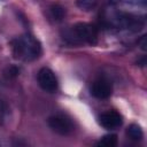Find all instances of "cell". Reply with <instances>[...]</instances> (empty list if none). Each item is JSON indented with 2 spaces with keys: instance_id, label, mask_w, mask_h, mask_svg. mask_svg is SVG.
Returning <instances> with one entry per match:
<instances>
[{
  "instance_id": "cell-2",
  "label": "cell",
  "mask_w": 147,
  "mask_h": 147,
  "mask_svg": "<svg viewBox=\"0 0 147 147\" xmlns=\"http://www.w3.org/2000/svg\"><path fill=\"white\" fill-rule=\"evenodd\" d=\"M70 44H90L95 45L98 41V30L88 23H77L68 30L63 37Z\"/></svg>"
},
{
  "instance_id": "cell-3",
  "label": "cell",
  "mask_w": 147,
  "mask_h": 147,
  "mask_svg": "<svg viewBox=\"0 0 147 147\" xmlns=\"http://www.w3.org/2000/svg\"><path fill=\"white\" fill-rule=\"evenodd\" d=\"M48 125L55 133L61 134V136H68L74 131V124L71 119L61 114L49 117Z\"/></svg>"
},
{
  "instance_id": "cell-5",
  "label": "cell",
  "mask_w": 147,
  "mask_h": 147,
  "mask_svg": "<svg viewBox=\"0 0 147 147\" xmlns=\"http://www.w3.org/2000/svg\"><path fill=\"white\" fill-rule=\"evenodd\" d=\"M91 94L96 99H107L111 95L113 87L108 79L106 78H98L91 85Z\"/></svg>"
},
{
  "instance_id": "cell-7",
  "label": "cell",
  "mask_w": 147,
  "mask_h": 147,
  "mask_svg": "<svg viewBox=\"0 0 147 147\" xmlns=\"http://www.w3.org/2000/svg\"><path fill=\"white\" fill-rule=\"evenodd\" d=\"M49 15L51 17L56 21V22H60L64 18V15H65V10L63 7H61L60 5H53L51 6L49 8Z\"/></svg>"
},
{
  "instance_id": "cell-9",
  "label": "cell",
  "mask_w": 147,
  "mask_h": 147,
  "mask_svg": "<svg viewBox=\"0 0 147 147\" xmlns=\"http://www.w3.org/2000/svg\"><path fill=\"white\" fill-rule=\"evenodd\" d=\"M116 145H117L116 134H107L102 137V139H100V141L98 142V146H102V147H114Z\"/></svg>"
},
{
  "instance_id": "cell-8",
  "label": "cell",
  "mask_w": 147,
  "mask_h": 147,
  "mask_svg": "<svg viewBox=\"0 0 147 147\" xmlns=\"http://www.w3.org/2000/svg\"><path fill=\"white\" fill-rule=\"evenodd\" d=\"M126 133H127L129 138H131L132 140H140L142 138V136H144L141 127L139 125H137V124H131L127 127Z\"/></svg>"
},
{
  "instance_id": "cell-1",
  "label": "cell",
  "mask_w": 147,
  "mask_h": 147,
  "mask_svg": "<svg viewBox=\"0 0 147 147\" xmlns=\"http://www.w3.org/2000/svg\"><path fill=\"white\" fill-rule=\"evenodd\" d=\"M11 51L15 59L33 61L41 54V45L38 39L26 33L11 40Z\"/></svg>"
},
{
  "instance_id": "cell-10",
  "label": "cell",
  "mask_w": 147,
  "mask_h": 147,
  "mask_svg": "<svg viewBox=\"0 0 147 147\" xmlns=\"http://www.w3.org/2000/svg\"><path fill=\"white\" fill-rule=\"evenodd\" d=\"M96 2H98V0H77V6L80 9L90 10L96 5Z\"/></svg>"
},
{
  "instance_id": "cell-6",
  "label": "cell",
  "mask_w": 147,
  "mask_h": 147,
  "mask_svg": "<svg viewBox=\"0 0 147 147\" xmlns=\"http://www.w3.org/2000/svg\"><path fill=\"white\" fill-rule=\"evenodd\" d=\"M99 122L107 130H114L122 125V116L115 110H108L100 115Z\"/></svg>"
},
{
  "instance_id": "cell-11",
  "label": "cell",
  "mask_w": 147,
  "mask_h": 147,
  "mask_svg": "<svg viewBox=\"0 0 147 147\" xmlns=\"http://www.w3.org/2000/svg\"><path fill=\"white\" fill-rule=\"evenodd\" d=\"M18 72H20V69L17 68V67H15V65H10V67H8V68H6V70H5V77L6 78H15L17 75H18Z\"/></svg>"
},
{
  "instance_id": "cell-12",
  "label": "cell",
  "mask_w": 147,
  "mask_h": 147,
  "mask_svg": "<svg viewBox=\"0 0 147 147\" xmlns=\"http://www.w3.org/2000/svg\"><path fill=\"white\" fill-rule=\"evenodd\" d=\"M6 114H7V106L6 103L0 100V125L3 123L5 118H6Z\"/></svg>"
},
{
  "instance_id": "cell-13",
  "label": "cell",
  "mask_w": 147,
  "mask_h": 147,
  "mask_svg": "<svg viewBox=\"0 0 147 147\" xmlns=\"http://www.w3.org/2000/svg\"><path fill=\"white\" fill-rule=\"evenodd\" d=\"M139 44L141 45V48L144 51H146V46H147V38H146V36H142L141 40H139Z\"/></svg>"
},
{
  "instance_id": "cell-4",
  "label": "cell",
  "mask_w": 147,
  "mask_h": 147,
  "mask_svg": "<svg viewBox=\"0 0 147 147\" xmlns=\"http://www.w3.org/2000/svg\"><path fill=\"white\" fill-rule=\"evenodd\" d=\"M38 83L39 86L49 93H53L57 90V78L54 72L48 68H41L38 72Z\"/></svg>"
}]
</instances>
